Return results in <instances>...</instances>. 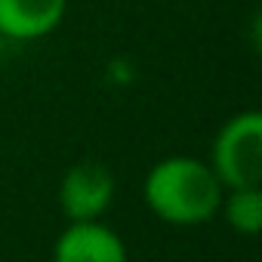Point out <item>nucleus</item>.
Returning a JSON list of instances; mask_svg holds the SVG:
<instances>
[{"instance_id":"6","label":"nucleus","mask_w":262,"mask_h":262,"mask_svg":"<svg viewBox=\"0 0 262 262\" xmlns=\"http://www.w3.org/2000/svg\"><path fill=\"white\" fill-rule=\"evenodd\" d=\"M216 216H222L234 234L256 237L262 231V185H256V188H225Z\"/></svg>"},{"instance_id":"3","label":"nucleus","mask_w":262,"mask_h":262,"mask_svg":"<svg viewBox=\"0 0 262 262\" xmlns=\"http://www.w3.org/2000/svg\"><path fill=\"white\" fill-rule=\"evenodd\" d=\"M114 173L99 161H80L68 167L59 179V210L68 222H90L102 219L114 201Z\"/></svg>"},{"instance_id":"5","label":"nucleus","mask_w":262,"mask_h":262,"mask_svg":"<svg viewBox=\"0 0 262 262\" xmlns=\"http://www.w3.org/2000/svg\"><path fill=\"white\" fill-rule=\"evenodd\" d=\"M68 13V0H0V34L7 40H40L53 34Z\"/></svg>"},{"instance_id":"2","label":"nucleus","mask_w":262,"mask_h":262,"mask_svg":"<svg viewBox=\"0 0 262 262\" xmlns=\"http://www.w3.org/2000/svg\"><path fill=\"white\" fill-rule=\"evenodd\" d=\"M207 164L222 188L262 185V114L253 108L231 114L216 129Z\"/></svg>"},{"instance_id":"1","label":"nucleus","mask_w":262,"mask_h":262,"mask_svg":"<svg viewBox=\"0 0 262 262\" xmlns=\"http://www.w3.org/2000/svg\"><path fill=\"white\" fill-rule=\"evenodd\" d=\"M222 194L225 188L210 170V164L191 155H170L158 161L145 173V185H142L145 207L161 222L176 228L210 222L219 213Z\"/></svg>"},{"instance_id":"7","label":"nucleus","mask_w":262,"mask_h":262,"mask_svg":"<svg viewBox=\"0 0 262 262\" xmlns=\"http://www.w3.org/2000/svg\"><path fill=\"white\" fill-rule=\"evenodd\" d=\"M4 47H7V37L0 34V62H4Z\"/></svg>"},{"instance_id":"4","label":"nucleus","mask_w":262,"mask_h":262,"mask_svg":"<svg viewBox=\"0 0 262 262\" xmlns=\"http://www.w3.org/2000/svg\"><path fill=\"white\" fill-rule=\"evenodd\" d=\"M53 262H129L123 237L102 219L68 222L56 244Z\"/></svg>"}]
</instances>
